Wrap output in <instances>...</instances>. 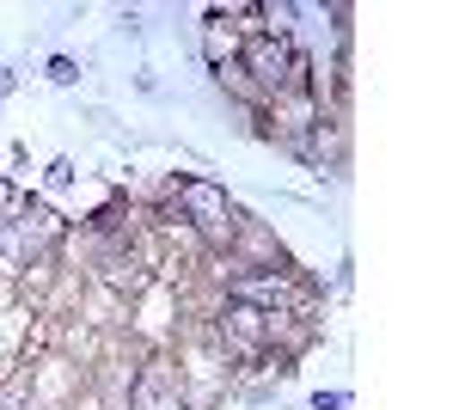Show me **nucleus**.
<instances>
[{
	"label": "nucleus",
	"instance_id": "2",
	"mask_svg": "<svg viewBox=\"0 0 459 410\" xmlns=\"http://www.w3.org/2000/svg\"><path fill=\"white\" fill-rule=\"evenodd\" d=\"M178 325H184V307H178V288H166V282H147L129 301V337L142 349H172Z\"/></svg>",
	"mask_w": 459,
	"mask_h": 410
},
{
	"label": "nucleus",
	"instance_id": "9",
	"mask_svg": "<svg viewBox=\"0 0 459 410\" xmlns=\"http://www.w3.org/2000/svg\"><path fill=\"white\" fill-rule=\"evenodd\" d=\"M43 80H49L56 92H80V86H86V62L68 56V49H49V56H43Z\"/></svg>",
	"mask_w": 459,
	"mask_h": 410
},
{
	"label": "nucleus",
	"instance_id": "15",
	"mask_svg": "<svg viewBox=\"0 0 459 410\" xmlns=\"http://www.w3.org/2000/svg\"><path fill=\"white\" fill-rule=\"evenodd\" d=\"M0 110H6V104H0Z\"/></svg>",
	"mask_w": 459,
	"mask_h": 410
},
{
	"label": "nucleus",
	"instance_id": "8",
	"mask_svg": "<svg viewBox=\"0 0 459 410\" xmlns=\"http://www.w3.org/2000/svg\"><path fill=\"white\" fill-rule=\"evenodd\" d=\"M80 184H86V171H80V160H74V153H49V166L37 171V196H49V203L74 196Z\"/></svg>",
	"mask_w": 459,
	"mask_h": 410
},
{
	"label": "nucleus",
	"instance_id": "10",
	"mask_svg": "<svg viewBox=\"0 0 459 410\" xmlns=\"http://www.w3.org/2000/svg\"><path fill=\"white\" fill-rule=\"evenodd\" d=\"M110 37L135 49V43L147 37V6H117V25H110Z\"/></svg>",
	"mask_w": 459,
	"mask_h": 410
},
{
	"label": "nucleus",
	"instance_id": "11",
	"mask_svg": "<svg viewBox=\"0 0 459 410\" xmlns=\"http://www.w3.org/2000/svg\"><path fill=\"white\" fill-rule=\"evenodd\" d=\"M300 410H355V392L350 386H318V392H307Z\"/></svg>",
	"mask_w": 459,
	"mask_h": 410
},
{
	"label": "nucleus",
	"instance_id": "6",
	"mask_svg": "<svg viewBox=\"0 0 459 410\" xmlns=\"http://www.w3.org/2000/svg\"><path fill=\"white\" fill-rule=\"evenodd\" d=\"M74 318H80L86 331H99V337H123V331H129V301L110 294L105 282H86V294H80Z\"/></svg>",
	"mask_w": 459,
	"mask_h": 410
},
{
	"label": "nucleus",
	"instance_id": "1",
	"mask_svg": "<svg viewBox=\"0 0 459 410\" xmlns=\"http://www.w3.org/2000/svg\"><path fill=\"white\" fill-rule=\"evenodd\" d=\"M227 257H233L246 275L288 270V264H294V251L282 245L276 221H264V214H251V208H239V221H233V245H227Z\"/></svg>",
	"mask_w": 459,
	"mask_h": 410
},
{
	"label": "nucleus",
	"instance_id": "14",
	"mask_svg": "<svg viewBox=\"0 0 459 410\" xmlns=\"http://www.w3.org/2000/svg\"><path fill=\"white\" fill-rule=\"evenodd\" d=\"M13 301H19V288H13V282H0V312L13 307Z\"/></svg>",
	"mask_w": 459,
	"mask_h": 410
},
{
	"label": "nucleus",
	"instance_id": "4",
	"mask_svg": "<svg viewBox=\"0 0 459 410\" xmlns=\"http://www.w3.org/2000/svg\"><path fill=\"white\" fill-rule=\"evenodd\" d=\"M6 233H13V240L37 257V251H62V240L74 233V221L62 214V203H49V196H37V190H31V196H25V208H19V221H13Z\"/></svg>",
	"mask_w": 459,
	"mask_h": 410
},
{
	"label": "nucleus",
	"instance_id": "7",
	"mask_svg": "<svg viewBox=\"0 0 459 410\" xmlns=\"http://www.w3.org/2000/svg\"><path fill=\"white\" fill-rule=\"evenodd\" d=\"M239 43H246V37L221 19V6H203V13H196V56H203V68L239 62Z\"/></svg>",
	"mask_w": 459,
	"mask_h": 410
},
{
	"label": "nucleus",
	"instance_id": "13",
	"mask_svg": "<svg viewBox=\"0 0 459 410\" xmlns=\"http://www.w3.org/2000/svg\"><path fill=\"white\" fill-rule=\"evenodd\" d=\"M6 166H13V171L31 166V141H13V147H6Z\"/></svg>",
	"mask_w": 459,
	"mask_h": 410
},
{
	"label": "nucleus",
	"instance_id": "3",
	"mask_svg": "<svg viewBox=\"0 0 459 410\" xmlns=\"http://www.w3.org/2000/svg\"><path fill=\"white\" fill-rule=\"evenodd\" d=\"M25 379H31V410H68L86 386V368H74L62 349H37L25 355Z\"/></svg>",
	"mask_w": 459,
	"mask_h": 410
},
{
	"label": "nucleus",
	"instance_id": "12",
	"mask_svg": "<svg viewBox=\"0 0 459 410\" xmlns=\"http://www.w3.org/2000/svg\"><path fill=\"white\" fill-rule=\"evenodd\" d=\"M19 86H25V74L13 68V62H0V104L13 99V92H19Z\"/></svg>",
	"mask_w": 459,
	"mask_h": 410
},
{
	"label": "nucleus",
	"instance_id": "5",
	"mask_svg": "<svg viewBox=\"0 0 459 410\" xmlns=\"http://www.w3.org/2000/svg\"><path fill=\"white\" fill-rule=\"evenodd\" d=\"M129 410H184V386H178V368L166 349H147V362L135 368Z\"/></svg>",
	"mask_w": 459,
	"mask_h": 410
}]
</instances>
